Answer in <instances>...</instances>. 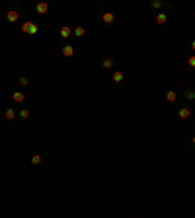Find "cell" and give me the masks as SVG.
<instances>
[{"label":"cell","instance_id":"obj_9","mask_svg":"<svg viewBox=\"0 0 195 218\" xmlns=\"http://www.w3.org/2000/svg\"><path fill=\"white\" fill-rule=\"evenodd\" d=\"M176 97H178V96H176V92H172V90H170V92H166V99H168L170 103L176 101Z\"/></svg>","mask_w":195,"mask_h":218},{"label":"cell","instance_id":"obj_4","mask_svg":"<svg viewBox=\"0 0 195 218\" xmlns=\"http://www.w3.org/2000/svg\"><path fill=\"white\" fill-rule=\"evenodd\" d=\"M35 10H37L39 14H47L49 6H47V4H45V2H39V4H35Z\"/></svg>","mask_w":195,"mask_h":218},{"label":"cell","instance_id":"obj_16","mask_svg":"<svg viewBox=\"0 0 195 218\" xmlns=\"http://www.w3.org/2000/svg\"><path fill=\"white\" fill-rule=\"evenodd\" d=\"M74 35H76V37H82V35H84V27H76V29H74Z\"/></svg>","mask_w":195,"mask_h":218},{"label":"cell","instance_id":"obj_5","mask_svg":"<svg viewBox=\"0 0 195 218\" xmlns=\"http://www.w3.org/2000/svg\"><path fill=\"white\" fill-rule=\"evenodd\" d=\"M6 18H8L10 24H14V22H18V12H16V10H10L8 14H6Z\"/></svg>","mask_w":195,"mask_h":218},{"label":"cell","instance_id":"obj_12","mask_svg":"<svg viewBox=\"0 0 195 218\" xmlns=\"http://www.w3.org/2000/svg\"><path fill=\"white\" fill-rule=\"evenodd\" d=\"M113 82H117V84H119V82H123V72H121V70L113 72Z\"/></svg>","mask_w":195,"mask_h":218},{"label":"cell","instance_id":"obj_21","mask_svg":"<svg viewBox=\"0 0 195 218\" xmlns=\"http://www.w3.org/2000/svg\"><path fill=\"white\" fill-rule=\"evenodd\" d=\"M191 49H193V51H195V41H193V43H191Z\"/></svg>","mask_w":195,"mask_h":218},{"label":"cell","instance_id":"obj_19","mask_svg":"<svg viewBox=\"0 0 195 218\" xmlns=\"http://www.w3.org/2000/svg\"><path fill=\"white\" fill-rule=\"evenodd\" d=\"M160 6H162V2H160V0H154V2H152V8H160Z\"/></svg>","mask_w":195,"mask_h":218},{"label":"cell","instance_id":"obj_7","mask_svg":"<svg viewBox=\"0 0 195 218\" xmlns=\"http://www.w3.org/2000/svg\"><path fill=\"white\" fill-rule=\"evenodd\" d=\"M179 119H189V115H191V111H189V109H185V107H183V109H179Z\"/></svg>","mask_w":195,"mask_h":218},{"label":"cell","instance_id":"obj_20","mask_svg":"<svg viewBox=\"0 0 195 218\" xmlns=\"http://www.w3.org/2000/svg\"><path fill=\"white\" fill-rule=\"evenodd\" d=\"M189 66H191V68H195V57H189Z\"/></svg>","mask_w":195,"mask_h":218},{"label":"cell","instance_id":"obj_18","mask_svg":"<svg viewBox=\"0 0 195 218\" xmlns=\"http://www.w3.org/2000/svg\"><path fill=\"white\" fill-rule=\"evenodd\" d=\"M27 84H29V80H27V78H24V76H22V78H20V86H27Z\"/></svg>","mask_w":195,"mask_h":218},{"label":"cell","instance_id":"obj_1","mask_svg":"<svg viewBox=\"0 0 195 218\" xmlns=\"http://www.w3.org/2000/svg\"><path fill=\"white\" fill-rule=\"evenodd\" d=\"M22 31H25L27 35H35V33L39 31V27L33 24V22H25V24L22 25Z\"/></svg>","mask_w":195,"mask_h":218},{"label":"cell","instance_id":"obj_2","mask_svg":"<svg viewBox=\"0 0 195 218\" xmlns=\"http://www.w3.org/2000/svg\"><path fill=\"white\" fill-rule=\"evenodd\" d=\"M4 117H6L8 121H14V119H16V109H12V107H8V109L4 111Z\"/></svg>","mask_w":195,"mask_h":218},{"label":"cell","instance_id":"obj_17","mask_svg":"<svg viewBox=\"0 0 195 218\" xmlns=\"http://www.w3.org/2000/svg\"><path fill=\"white\" fill-rule=\"evenodd\" d=\"M20 117H22V119H29V111H27V109H22V111H20Z\"/></svg>","mask_w":195,"mask_h":218},{"label":"cell","instance_id":"obj_14","mask_svg":"<svg viewBox=\"0 0 195 218\" xmlns=\"http://www.w3.org/2000/svg\"><path fill=\"white\" fill-rule=\"evenodd\" d=\"M111 66H113V58H104V68H111Z\"/></svg>","mask_w":195,"mask_h":218},{"label":"cell","instance_id":"obj_8","mask_svg":"<svg viewBox=\"0 0 195 218\" xmlns=\"http://www.w3.org/2000/svg\"><path fill=\"white\" fill-rule=\"evenodd\" d=\"M166 22H168V16H166V14H158V16H156V24H166Z\"/></svg>","mask_w":195,"mask_h":218},{"label":"cell","instance_id":"obj_6","mask_svg":"<svg viewBox=\"0 0 195 218\" xmlns=\"http://www.w3.org/2000/svg\"><path fill=\"white\" fill-rule=\"evenodd\" d=\"M63 55H65V57H72V55H74V47H72V45L63 47Z\"/></svg>","mask_w":195,"mask_h":218},{"label":"cell","instance_id":"obj_15","mask_svg":"<svg viewBox=\"0 0 195 218\" xmlns=\"http://www.w3.org/2000/svg\"><path fill=\"white\" fill-rule=\"evenodd\" d=\"M31 164H33V166H37V164H41V156H39V154H35V156H31Z\"/></svg>","mask_w":195,"mask_h":218},{"label":"cell","instance_id":"obj_11","mask_svg":"<svg viewBox=\"0 0 195 218\" xmlns=\"http://www.w3.org/2000/svg\"><path fill=\"white\" fill-rule=\"evenodd\" d=\"M104 22H106V24H113V14H111V12H106V14H104Z\"/></svg>","mask_w":195,"mask_h":218},{"label":"cell","instance_id":"obj_10","mask_svg":"<svg viewBox=\"0 0 195 218\" xmlns=\"http://www.w3.org/2000/svg\"><path fill=\"white\" fill-rule=\"evenodd\" d=\"M12 97H14V101H16V103H22V101H24V94H22V92H16V94H14V96H12Z\"/></svg>","mask_w":195,"mask_h":218},{"label":"cell","instance_id":"obj_13","mask_svg":"<svg viewBox=\"0 0 195 218\" xmlns=\"http://www.w3.org/2000/svg\"><path fill=\"white\" fill-rule=\"evenodd\" d=\"M183 96H185V99H195V92L193 90H185Z\"/></svg>","mask_w":195,"mask_h":218},{"label":"cell","instance_id":"obj_3","mask_svg":"<svg viewBox=\"0 0 195 218\" xmlns=\"http://www.w3.org/2000/svg\"><path fill=\"white\" fill-rule=\"evenodd\" d=\"M59 33H61V37H70V35H72V29H70L68 25H63Z\"/></svg>","mask_w":195,"mask_h":218},{"label":"cell","instance_id":"obj_22","mask_svg":"<svg viewBox=\"0 0 195 218\" xmlns=\"http://www.w3.org/2000/svg\"><path fill=\"white\" fill-rule=\"evenodd\" d=\"M191 140H193V144H195V137H193V138H191Z\"/></svg>","mask_w":195,"mask_h":218}]
</instances>
